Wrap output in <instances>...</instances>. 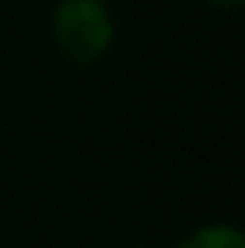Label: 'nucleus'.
Returning a JSON list of instances; mask_svg holds the SVG:
<instances>
[{
    "instance_id": "2",
    "label": "nucleus",
    "mask_w": 245,
    "mask_h": 248,
    "mask_svg": "<svg viewBox=\"0 0 245 248\" xmlns=\"http://www.w3.org/2000/svg\"><path fill=\"white\" fill-rule=\"evenodd\" d=\"M173 248H245V234L238 230V223L209 219V223H198L188 234H180Z\"/></svg>"
},
{
    "instance_id": "4",
    "label": "nucleus",
    "mask_w": 245,
    "mask_h": 248,
    "mask_svg": "<svg viewBox=\"0 0 245 248\" xmlns=\"http://www.w3.org/2000/svg\"><path fill=\"white\" fill-rule=\"evenodd\" d=\"M108 248H148V245H133V241H123V245H108Z\"/></svg>"
},
{
    "instance_id": "1",
    "label": "nucleus",
    "mask_w": 245,
    "mask_h": 248,
    "mask_svg": "<svg viewBox=\"0 0 245 248\" xmlns=\"http://www.w3.org/2000/svg\"><path fill=\"white\" fill-rule=\"evenodd\" d=\"M47 32H50L54 50L69 65L90 68L112 54L119 25H115L108 0H54Z\"/></svg>"
},
{
    "instance_id": "3",
    "label": "nucleus",
    "mask_w": 245,
    "mask_h": 248,
    "mask_svg": "<svg viewBox=\"0 0 245 248\" xmlns=\"http://www.w3.org/2000/svg\"><path fill=\"white\" fill-rule=\"evenodd\" d=\"M202 4L216 7V11H238V7L245 4V0H202Z\"/></svg>"
}]
</instances>
